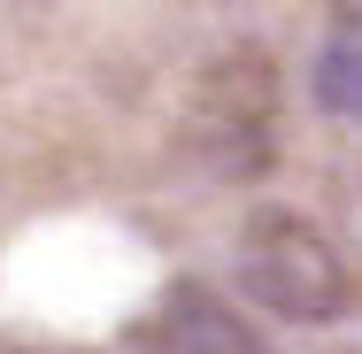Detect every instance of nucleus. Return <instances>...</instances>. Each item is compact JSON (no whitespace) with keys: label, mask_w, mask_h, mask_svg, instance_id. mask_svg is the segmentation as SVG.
Returning a JSON list of instances; mask_svg holds the SVG:
<instances>
[{"label":"nucleus","mask_w":362,"mask_h":354,"mask_svg":"<svg viewBox=\"0 0 362 354\" xmlns=\"http://www.w3.org/2000/svg\"><path fill=\"white\" fill-rule=\"evenodd\" d=\"M239 293L286 324H339L355 308V278L339 262V247L300 223V216H255L239 231Z\"/></svg>","instance_id":"nucleus-1"},{"label":"nucleus","mask_w":362,"mask_h":354,"mask_svg":"<svg viewBox=\"0 0 362 354\" xmlns=\"http://www.w3.org/2000/svg\"><path fill=\"white\" fill-rule=\"evenodd\" d=\"M316 100L332 116H362V23H347V39L316 62Z\"/></svg>","instance_id":"nucleus-4"},{"label":"nucleus","mask_w":362,"mask_h":354,"mask_svg":"<svg viewBox=\"0 0 362 354\" xmlns=\"http://www.w3.org/2000/svg\"><path fill=\"white\" fill-rule=\"evenodd\" d=\"M185 139L216 177H262L270 154H278V62L262 47L216 54L193 85Z\"/></svg>","instance_id":"nucleus-2"},{"label":"nucleus","mask_w":362,"mask_h":354,"mask_svg":"<svg viewBox=\"0 0 362 354\" xmlns=\"http://www.w3.org/2000/svg\"><path fill=\"white\" fill-rule=\"evenodd\" d=\"M132 347L139 354H270V339L209 285H170L132 324Z\"/></svg>","instance_id":"nucleus-3"},{"label":"nucleus","mask_w":362,"mask_h":354,"mask_svg":"<svg viewBox=\"0 0 362 354\" xmlns=\"http://www.w3.org/2000/svg\"><path fill=\"white\" fill-rule=\"evenodd\" d=\"M332 8H339V16H347V23H362V0H332Z\"/></svg>","instance_id":"nucleus-5"}]
</instances>
